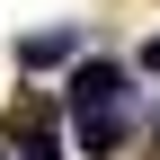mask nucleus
I'll use <instances>...</instances> for the list:
<instances>
[{"mask_svg":"<svg viewBox=\"0 0 160 160\" xmlns=\"http://www.w3.org/2000/svg\"><path fill=\"white\" fill-rule=\"evenodd\" d=\"M116 98H125V71H116V62H80L62 80V107L71 116H98V107H116Z\"/></svg>","mask_w":160,"mask_h":160,"instance_id":"obj_1","label":"nucleus"},{"mask_svg":"<svg viewBox=\"0 0 160 160\" xmlns=\"http://www.w3.org/2000/svg\"><path fill=\"white\" fill-rule=\"evenodd\" d=\"M9 133H18V160H62V142L45 133V107H18V116H9Z\"/></svg>","mask_w":160,"mask_h":160,"instance_id":"obj_2","label":"nucleus"},{"mask_svg":"<svg viewBox=\"0 0 160 160\" xmlns=\"http://www.w3.org/2000/svg\"><path fill=\"white\" fill-rule=\"evenodd\" d=\"M71 45H80L71 27H45V36H27V45H18V62H27V71H53V62H71Z\"/></svg>","mask_w":160,"mask_h":160,"instance_id":"obj_3","label":"nucleus"},{"mask_svg":"<svg viewBox=\"0 0 160 160\" xmlns=\"http://www.w3.org/2000/svg\"><path fill=\"white\" fill-rule=\"evenodd\" d=\"M80 151H98V160H107V151H125V116H116V107L80 116Z\"/></svg>","mask_w":160,"mask_h":160,"instance_id":"obj_4","label":"nucleus"},{"mask_svg":"<svg viewBox=\"0 0 160 160\" xmlns=\"http://www.w3.org/2000/svg\"><path fill=\"white\" fill-rule=\"evenodd\" d=\"M142 62H151V71H160V36H151V45H142Z\"/></svg>","mask_w":160,"mask_h":160,"instance_id":"obj_5","label":"nucleus"},{"mask_svg":"<svg viewBox=\"0 0 160 160\" xmlns=\"http://www.w3.org/2000/svg\"><path fill=\"white\" fill-rule=\"evenodd\" d=\"M0 160H9V142H0Z\"/></svg>","mask_w":160,"mask_h":160,"instance_id":"obj_6","label":"nucleus"}]
</instances>
